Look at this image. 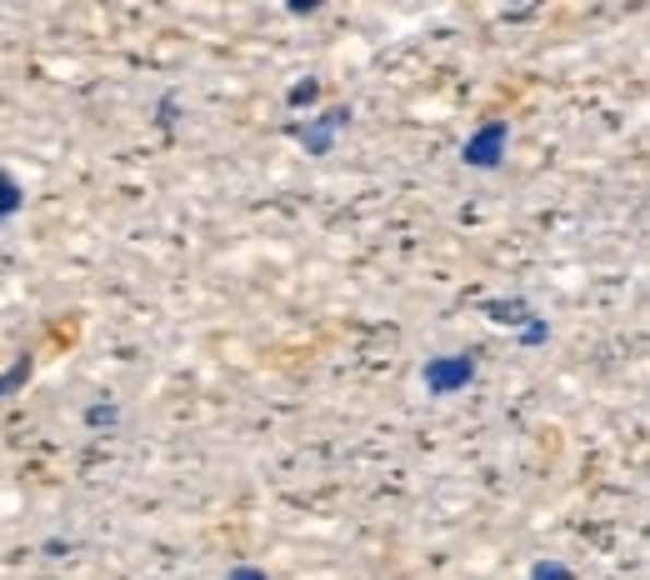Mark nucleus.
Returning <instances> with one entry per match:
<instances>
[{
  "label": "nucleus",
  "instance_id": "nucleus-10",
  "mask_svg": "<svg viewBox=\"0 0 650 580\" xmlns=\"http://www.w3.org/2000/svg\"><path fill=\"white\" fill-rule=\"evenodd\" d=\"M525 580H570V570L560 566V560H535L531 576H525Z\"/></svg>",
  "mask_w": 650,
  "mask_h": 580
},
{
  "label": "nucleus",
  "instance_id": "nucleus-4",
  "mask_svg": "<svg viewBox=\"0 0 650 580\" xmlns=\"http://www.w3.org/2000/svg\"><path fill=\"white\" fill-rule=\"evenodd\" d=\"M485 320H496V325H510V331H520L525 320L535 316V306L525 296H496V300H485Z\"/></svg>",
  "mask_w": 650,
  "mask_h": 580
},
{
  "label": "nucleus",
  "instance_id": "nucleus-5",
  "mask_svg": "<svg viewBox=\"0 0 650 580\" xmlns=\"http://www.w3.org/2000/svg\"><path fill=\"white\" fill-rule=\"evenodd\" d=\"M31 376H36V356L25 351V356H15L11 366L0 370V401H11L15 391H25V386H31Z\"/></svg>",
  "mask_w": 650,
  "mask_h": 580
},
{
  "label": "nucleus",
  "instance_id": "nucleus-8",
  "mask_svg": "<svg viewBox=\"0 0 650 580\" xmlns=\"http://www.w3.org/2000/svg\"><path fill=\"white\" fill-rule=\"evenodd\" d=\"M516 341L525 345V351H535V345H545V341H551V320H545V316H531V320H525V325H520V331H516Z\"/></svg>",
  "mask_w": 650,
  "mask_h": 580
},
{
  "label": "nucleus",
  "instance_id": "nucleus-6",
  "mask_svg": "<svg viewBox=\"0 0 650 580\" xmlns=\"http://www.w3.org/2000/svg\"><path fill=\"white\" fill-rule=\"evenodd\" d=\"M81 421H85L91 430H116V426H120V405L110 401V395H101V401H91V405H85V415H81Z\"/></svg>",
  "mask_w": 650,
  "mask_h": 580
},
{
  "label": "nucleus",
  "instance_id": "nucleus-9",
  "mask_svg": "<svg viewBox=\"0 0 650 580\" xmlns=\"http://www.w3.org/2000/svg\"><path fill=\"white\" fill-rule=\"evenodd\" d=\"M316 100H320V81H310V75H306V81H296L291 91H285V106H291V110L316 106Z\"/></svg>",
  "mask_w": 650,
  "mask_h": 580
},
{
  "label": "nucleus",
  "instance_id": "nucleus-12",
  "mask_svg": "<svg viewBox=\"0 0 650 580\" xmlns=\"http://www.w3.org/2000/svg\"><path fill=\"white\" fill-rule=\"evenodd\" d=\"M225 580H271V576H265L260 566H250V560H236V566L225 570Z\"/></svg>",
  "mask_w": 650,
  "mask_h": 580
},
{
  "label": "nucleus",
  "instance_id": "nucleus-11",
  "mask_svg": "<svg viewBox=\"0 0 650 580\" xmlns=\"http://www.w3.org/2000/svg\"><path fill=\"white\" fill-rule=\"evenodd\" d=\"M155 116H161V131H170V126H176V116H180V100H176V95H161Z\"/></svg>",
  "mask_w": 650,
  "mask_h": 580
},
{
  "label": "nucleus",
  "instance_id": "nucleus-7",
  "mask_svg": "<svg viewBox=\"0 0 650 580\" xmlns=\"http://www.w3.org/2000/svg\"><path fill=\"white\" fill-rule=\"evenodd\" d=\"M25 205V190H21V180L11 176V170H0V221H11L15 211Z\"/></svg>",
  "mask_w": 650,
  "mask_h": 580
},
{
  "label": "nucleus",
  "instance_id": "nucleus-3",
  "mask_svg": "<svg viewBox=\"0 0 650 580\" xmlns=\"http://www.w3.org/2000/svg\"><path fill=\"white\" fill-rule=\"evenodd\" d=\"M351 120H355L351 106H331V110H320V116H310L306 126H291V135L300 141V151H306V155H331L335 135H341Z\"/></svg>",
  "mask_w": 650,
  "mask_h": 580
},
{
  "label": "nucleus",
  "instance_id": "nucleus-2",
  "mask_svg": "<svg viewBox=\"0 0 650 580\" xmlns=\"http://www.w3.org/2000/svg\"><path fill=\"white\" fill-rule=\"evenodd\" d=\"M475 380V351H450V356H436L421 366V386L426 395H456Z\"/></svg>",
  "mask_w": 650,
  "mask_h": 580
},
{
  "label": "nucleus",
  "instance_id": "nucleus-1",
  "mask_svg": "<svg viewBox=\"0 0 650 580\" xmlns=\"http://www.w3.org/2000/svg\"><path fill=\"white\" fill-rule=\"evenodd\" d=\"M506 145H510V120L491 116V120H481V126L465 135L461 161H465L471 170H496L500 161H506Z\"/></svg>",
  "mask_w": 650,
  "mask_h": 580
}]
</instances>
